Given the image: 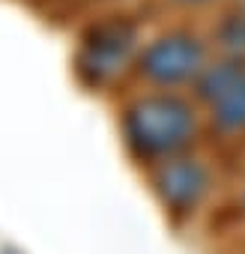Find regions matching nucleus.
<instances>
[{"label": "nucleus", "instance_id": "obj_2", "mask_svg": "<svg viewBox=\"0 0 245 254\" xmlns=\"http://www.w3.org/2000/svg\"><path fill=\"white\" fill-rule=\"evenodd\" d=\"M203 63V51L197 39L188 36H168L159 39L147 54H144V72L159 81V84H177L194 75Z\"/></svg>", "mask_w": 245, "mask_h": 254}, {"label": "nucleus", "instance_id": "obj_3", "mask_svg": "<svg viewBox=\"0 0 245 254\" xmlns=\"http://www.w3.org/2000/svg\"><path fill=\"white\" fill-rule=\"evenodd\" d=\"M156 183H159L162 197L171 206L185 209V206H194L200 194L206 191V171L197 162H174L159 171Z\"/></svg>", "mask_w": 245, "mask_h": 254}, {"label": "nucleus", "instance_id": "obj_5", "mask_svg": "<svg viewBox=\"0 0 245 254\" xmlns=\"http://www.w3.org/2000/svg\"><path fill=\"white\" fill-rule=\"evenodd\" d=\"M239 81H245V69H242V66H236V63L215 66V69H209V72L200 78V96L218 102V99L227 96Z\"/></svg>", "mask_w": 245, "mask_h": 254}, {"label": "nucleus", "instance_id": "obj_1", "mask_svg": "<svg viewBox=\"0 0 245 254\" xmlns=\"http://www.w3.org/2000/svg\"><path fill=\"white\" fill-rule=\"evenodd\" d=\"M194 132L191 111L180 99L153 96L138 102L126 114V135L132 147L144 156H165L183 147Z\"/></svg>", "mask_w": 245, "mask_h": 254}, {"label": "nucleus", "instance_id": "obj_4", "mask_svg": "<svg viewBox=\"0 0 245 254\" xmlns=\"http://www.w3.org/2000/svg\"><path fill=\"white\" fill-rule=\"evenodd\" d=\"M132 48V33L129 30H120V27H105L96 33L93 42H87L84 51V66L96 72V78L114 75L117 69H122Z\"/></svg>", "mask_w": 245, "mask_h": 254}, {"label": "nucleus", "instance_id": "obj_6", "mask_svg": "<svg viewBox=\"0 0 245 254\" xmlns=\"http://www.w3.org/2000/svg\"><path fill=\"white\" fill-rule=\"evenodd\" d=\"M215 123L227 132L245 129V81H239L227 96L215 102Z\"/></svg>", "mask_w": 245, "mask_h": 254}]
</instances>
